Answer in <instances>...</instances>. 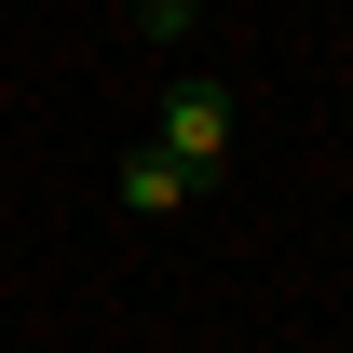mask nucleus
Returning <instances> with one entry per match:
<instances>
[{"label": "nucleus", "mask_w": 353, "mask_h": 353, "mask_svg": "<svg viewBox=\"0 0 353 353\" xmlns=\"http://www.w3.org/2000/svg\"><path fill=\"white\" fill-rule=\"evenodd\" d=\"M150 150H163V163H190V190H204V176L231 163V82H204V68H190V82H163Z\"/></svg>", "instance_id": "f257e3e1"}, {"label": "nucleus", "mask_w": 353, "mask_h": 353, "mask_svg": "<svg viewBox=\"0 0 353 353\" xmlns=\"http://www.w3.org/2000/svg\"><path fill=\"white\" fill-rule=\"evenodd\" d=\"M109 204H123V218H176V204H190V163H163V150L136 136V150H123V176H109Z\"/></svg>", "instance_id": "f03ea898"}, {"label": "nucleus", "mask_w": 353, "mask_h": 353, "mask_svg": "<svg viewBox=\"0 0 353 353\" xmlns=\"http://www.w3.org/2000/svg\"><path fill=\"white\" fill-rule=\"evenodd\" d=\"M190 14H204V0H136V28H150V41H190Z\"/></svg>", "instance_id": "7ed1b4c3"}]
</instances>
